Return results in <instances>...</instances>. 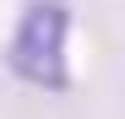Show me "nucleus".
<instances>
[{
  "instance_id": "1",
  "label": "nucleus",
  "mask_w": 125,
  "mask_h": 119,
  "mask_svg": "<svg viewBox=\"0 0 125 119\" xmlns=\"http://www.w3.org/2000/svg\"><path fill=\"white\" fill-rule=\"evenodd\" d=\"M65 49H71V6L65 0H33L11 33L6 65L44 92H65L71 87V54Z\"/></svg>"
}]
</instances>
